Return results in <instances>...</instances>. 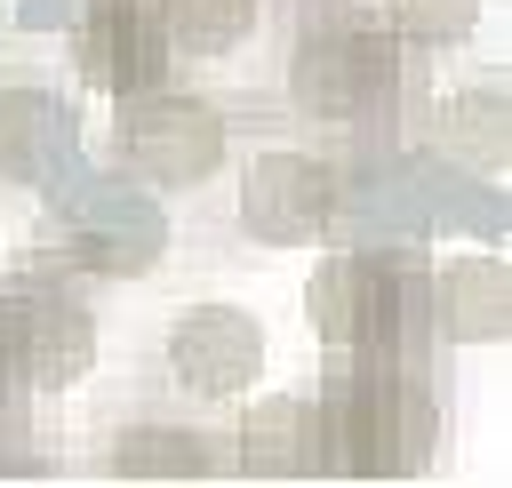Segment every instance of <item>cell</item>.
Segmentation results:
<instances>
[{"instance_id":"6da1fadb","label":"cell","mask_w":512,"mask_h":488,"mask_svg":"<svg viewBox=\"0 0 512 488\" xmlns=\"http://www.w3.org/2000/svg\"><path fill=\"white\" fill-rule=\"evenodd\" d=\"M288 96L304 120L320 128H352L368 120L384 96H392V32L384 24H360V16H320L296 32V56H288Z\"/></svg>"},{"instance_id":"7a4b0ae2","label":"cell","mask_w":512,"mask_h":488,"mask_svg":"<svg viewBox=\"0 0 512 488\" xmlns=\"http://www.w3.org/2000/svg\"><path fill=\"white\" fill-rule=\"evenodd\" d=\"M120 160H128L144 184L184 192V184L216 176V160H224V120H216V104H200V96H176V88L136 96V88H128V112H120Z\"/></svg>"},{"instance_id":"3957f363","label":"cell","mask_w":512,"mask_h":488,"mask_svg":"<svg viewBox=\"0 0 512 488\" xmlns=\"http://www.w3.org/2000/svg\"><path fill=\"white\" fill-rule=\"evenodd\" d=\"M96 360V320L64 296H0V384H32V392H64L80 384Z\"/></svg>"},{"instance_id":"277c9868","label":"cell","mask_w":512,"mask_h":488,"mask_svg":"<svg viewBox=\"0 0 512 488\" xmlns=\"http://www.w3.org/2000/svg\"><path fill=\"white\" fill-rule=\"evenodd\" d=\"M168 376L192 400H240L264 376V328L240 304H192L168 328Z\"/></svg>"},{"instance_id":"5b68a950","label":"cell","mask_w":512,"mask_h":488,"mask_svg":"<svg viewBox=\"0 0 512 488\" xmlns=\"http://www.w3.org/2000/svg\"><path fill=\"white\" fill-rule=\"evenodd\" d=\"M336 216V168L328 160H304V152H264L248 168V192H240V224L272 248H304L320 224Z\"/></svg>"},{"instance_id":"8992f818","label":"cell","mask_w":512,"mask_h":488,"mask_svg":"<svg viewBox=\"0 0 512 488\" xmlns=\"http://www.w3.org/2000/svg\"><path fill=\"white\" fill-rule=\"evenodd\" d=\"M304 312H312V336L320 344H360L392 320V264L384 256H328L304 288Z\"/></svg>"},{"instance_id":"52a82bcc","label":"cell","mask_w":512,"mask_h":488,"mask_svg":"<svg viewBox=\"0 0 512 488\" xmlns=\"http://www.w3.org/2000/svg\"><path fill=\"white\" fill-rule=\"evenodd\" d=\"M160 24L144 16V8H96L88 16V32H80V72L96 80V88H112V96H128V88H144L152 72H160Z\"/></svg>"},{"instance_id":"ba28073f","label":"cell","mask_w":512,"mask_h":488,"mask_svg":"<svg viewBox=\"0 0 512 488\" xmlns=\"http://www.w3.org/2000/svg\"><path fill=\"white\" fill-rule=\"evenodd\" d=\"M152 24H160V48H168V56L208 64V56H232V48L256 40L264 0H160Z\"/></svg>"},{"instance_id":"9c48e42d","label":"cell","mask_w":512,"mask_h":488,"mask_svg":"<svg viewBox=\"0 0 512 488\" xmlns=\"http://www.w3.org/2000/svg\"><path fill=\"white\" fill-rule=\"evenodd\" d=\"M240 448H248V472H312V464H320V456H312V448H320V416H312V400H304V392L256 400Z\"/></svg>"},{"instance_id":"30bf717a","label":"cell","mask_w":512,"mask_h":488,"mask_svg":"<svg viewBox=\"0 0 512 488\" xmlns=\"http://www.w3.org/2000/svg\"><path fill=\"white\" fill-rule=\"evenodd\" d=\"M432 144L456 152V160H472L480 176H504V160H512V136H504V88H472V96L440 104Z\"/></svg>"},{"instance_id":"8fae6325","label":"cell","mask_w":512,"mask_h":488,"mask_svg":"<svg viewBox=\"0 0 512 488\" xmlns=\"http://www.w3.org/2000/svg\"><path fill=\"white\" fill-rule=\"evenodd\" d=\"M440 296H448V328L456 336H504L512 272H504V256H456L448 280H440Z\"/></svg>"},{"instance_id":"7c38bea8","label":"cell","mask_w":512,"mask_h":488,"mask_svg":"<svg viewBox=\"0 0 512 488\" xmlns=\"http://www.w3.org/2000/svg\"><path fill=\"white\" fill-rule=\"evenodd\" d=\"M48 152H56V104L40 88H0V176L32 184L48 176Z\"/></svg>"},{"instance_id":"4fadbf2b","label":"cell","mask_w":512,"mask_h":488,"mask_svg":"<svg viewBox=\"0 0 512 488\" xmlns=\"http://www.w3.org/2000/svg\"><path fill=\"white\" fill-rule=\"evenodd\" d=\"M472 24H480V0H384V32L424 40V48H448Z\"/></svg>"},{"instance_id":"5bb4252c","label":"cell","mask_w":512,"mask_h":488,"mask_svg":"<svg viewBox=\"0 0 512 488\" xmlns=\"http://www.w3.org/2000/svg\"><path fill=\"white\" fill-rule=\"evenodd\" d=\"M112 472H200V440H184V432H128V440H112Z\"/></svg>"}]
</instances>
